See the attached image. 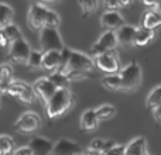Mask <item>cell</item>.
<instances>
[{
  "label": "cell",
  "instance_id": "cell-1",
  "mask_svg": "<svg viewBox=\"0 0 161 155\" xmlns=\"http://www.w3.org/2000/svg\"><path fill=\"white\" fill-rule=\"evenodd\" d=\"M74 106V97L69 88H58L55 93L50 97L45 103L47 116L50 119H58L62 114H65L68 110H71Z\"/></svg>",
  "mask_w": 161,
  "mask_h": 155
},
{
  "label": "cell",
  "instance_id": "cell-2",
  "mask_svg": "<svg viewBox=\"0 0 161 155\" xmlns=\"http://www.w3.org/2000/svg\"><path fill=\"white\" fill-rule=\"evenodd\" d=\"M4 93L16 97V99H19L20 102L25 103V104L34 103V99L37 97L33 86L28 85V83L24 82V80H16V79H13L7 86H6Z\"/></svg>",
  "mask_w": 161,
  "mask_h": 155
},
{
  "label": "cell",
  "instance_id": "cell-3",
  "mask_svg": "<svg viewBox=\"0 0 161 155\" xmlns=\"http://www.w3.org/2000/svg\"><path fill=\"white\" fill-rule=\"evenodd\" d=\"M119 73L122 78V90L133 92L139 88L140 82H142V68L136 61L122 68Z\"/></svg>",
  "mask_w": 161,
  "mask_h": 155
},
{
  "label": "cell",
  "instance_id": "cell-4",
  "mask_svg": "<svg viewBox=\"0 0 161 155\" xmlns=\"http://www.w3.org/2000/svg\"><path fill=\"white\" fill-rule=\"evenodd\" d=\"M31 51L33 50H31L28 41L21 35L17 40H14L13 42H10L8 61L13 62V64H19V65H27V61H28V58H30Z\"/></svg>",
  "mask_w": 161,
  "mask_h": 155
},
{
  "label": "cell",
  "instance_id": "cell-5",
  "mask_svg": "<svg viewBox=\"0 0 161 155\" xmlns=\"http://www.w3.org/2000/svg\"><path fill=\"white\" fill-rule=\"evenodd\" d=\"M48 11H50V8L45 6L44 2L34 0V2L30 4L28 14H27L28 27H31L33 30H41L42 27H45Z\"/></svg>",
  "mask_w": 161,
  "mask_h": 155
},
{
  "label": "cell",
  "instance_id": "cell-6",
  "mask_svg": "<svg viewBox=\"0 0 161 155\" xmlns=\"http://www.w3.org/2000/svg\"><path fill=\"white\" fill-rule=\"evenodd\" d=\"M40 47L42 51H61L65 47L57 27H42L40 30Z\"/></svg>",
  "mask_w": 161,
  "mask_h": 155
},
{
  "label": "cell",
  "instance_id": "cell-7",
  "mask_svg": "<svg viewBox=\"0 0 161 155\" xmlns=\"http://www.w3.org/2000/svg\"><path fill=\"white\" fill-rule=\"evenodd\" d=\"M93 61L96 68H99L105 73H116L122 69L116 50H108L106 52L100 54V55L93 56Z\"/></svg>",
  "mask_w": 161,
  "mask_h": 155
},
{
  "label": "cell",
  "instance_id": "cell-8",
  "mask_svg": "<svg viewBox=\"0 0 161 155\" xmlns=\"http://www.w3.org/2000/svg\"><path fill=\"white\" fill-rule=\"evenodd\" d=\"M41 126V119L34 111H25L17 119L14 130L19 133H36Z\"/></svg>",
  "mask_w": 161,
  "mask_h": 155
},
{
  "label": "cell",
  "instance_id": "cell-9",
  "mask_svg": "<svg viewBox=\"0 0 161 155\" xmlns=\"http://www.w3.org/2000/svg\"><path fill=\"white\" fill-rule=\"evenodd\" d=\"M95 67H96V65H95L93 56L86 55V54L82 52V51L72 50L69 62H68V67H67L65 71H68V69H80V71H88V72H91Z\"/></svg>",
  "mask_w": 161,
  "mask_h": 155
},
{
  "label": "cell",
  "instance_id": "cell-10",
  "mask_svg": "<svg viewBox=\"0 0 161 155\" xmlns=\"http://www.w3.org/2000/svg\"><path fill=\"white\" fill-rule=\"evenodd\" d=\"M33 89H34V92H36V96L38 97L42 103H47L58 88L54 85V82L50 78L45 76V78L37 79L36 82L33 83Z\"/></svg>",
  "mask_w": 161,
  "mask_h": 155
},
{
  "label": "cell",
  "instance_id": "cell-11",
  "mask_svg": "<svg viewBox=\"0 0 161 155\" xmlns=\"http://www.w3.org/2000/svg\"><path fill=\"white\" fill-rule=\"evenodd\" d=\"M85 150L80 148L78 142L72 141L69 138H61L54 144L53 154L55 155H75V154H83Z\"/></svg>",
  "mask_w": 161,
  "mask_h": 155
},
{
  "label": "cell",
  "instance_id": "cell-12",
  "mask_svg": "<svg viewBox=\"0 0 161 155\" xmlns=\"http://www.w3.org/2000/svg\"><path fill=\"white\" fill-rule=\"evenodd\" d=\"M123 24H126L125 19L117 10H106L100 16V25L105 30H117Z\"/></svg>",
  "mask_w": 161,
  "mask_h": 155
},
{
  "label": "cell",
  "instance_id": "cell-13",
  "mask_svg": "<svg viewBox=\"0 0 161 155\" xmlns=\"http://www.w3.org/2000/svg\"><path fill=\"white\" fill-rule=\"evenodd\" d=\"M28 145L33 148L34 154H38V155L53 154V150H54V142L51 141V140L45 138V137H41V136H34L33 138L30 140Z\"/></svg>",
  "mask_w": 161,
  "mask_h": 155
},
{
  "label": "cell",
  "instance_id": "cell-14",
  "mask_svg": "<svg viewBox=\"0 0 161 155\" xmlns=\"http://www.w3.org/2000/svg\"><path fill=\"white\" fill-rule=\"evenodd\" d=\"M136 31H137V27L130 24H123L120 28H117L116 34H117V40H119V45H122V47L134 45Z\"/></svg>",
  "mask_w": 161,
  "mask_h": 155
},
{
  "label": "cell",
  "instance_id": "cell-15",
  "mask_svg": "<svg viewBox=\"0 0 161 155\" xmlns=\"http://www.w3.org/2000/svg\"><path fill=\"white\" fill-rule=\"evenodd\" d=\"M61 65V51L51 50L44 51V56H42V69L45 71H55Z\"/></svg>",
  "mask_w": 161,
  "mask_h": 155
},
{
  "label": "cell",
  "instance_id": "cell-16",
  "mask_svg": "<svg viewBox=\"0 0 161 155\" xmlns=\"http://www.w3.org/2000/svg\"><path fill=\"white\" fill-rule=\"evenodd\" d=\"M99 121L100 120L96 114V110L95 109H88L80 116V128L83 131H92L97 127Z\"/></svg>",
  "mask_w": 161,
  "mask_h": 155
},
{
  "label": "cell",
  "instance_id": "cell-17",
  "mask_svg": "<svg viewBox=\"0 0 161 155\" xmlns=\"http://www.w3.org/2000/svg\"><path fill=\"white\" fill-rule=\"evenodd\" d=\"M147 152V140L144 137H136L126 145L125 155H146Z\"/></svg>",
  "mask_w": 161,
  "mask_h": 155
},
{
  "label": "cell",
  "instance_id": "cell-18",
  "mask_svg": "<svg viewBox=\"0 0 161 155\" xmlns=\"http://www.w3.org/2000/svg\"><path fill=\"white\" fill-rule=\"evenodd\" d=\"M142 25H146L148 28H154L161 25V11L157 10L156 7H150L142 17Z\"/></svg>",
  "mask_w": 161,
  "mask_h": 155
},
{
  "label": "cell",
  "instance_id": "cell-19",
  "mask_svg": "<svg viewBox=\"0 0 161 155\" xmlns=\"http://www.w3.org/2000/svg\"><path fill=\"white\" fill-rule=\"evenodd\" d=\"M156 33H154V28H148L146 25H140L137 27L136 31V38H134V45L136 47H144L147 45L151 40L154 38Z\"/></svg>",
  "mask_w": 161,
  "mask_h": 155
},
{
  "label": "cell",
  "instance_id": "cell-20",
  "mask_svg": "<svg viewBox=\"0 0 161 155\" xmlns=\"http://www.w3.org/2000/svg\"><path fill=\"white\" fill-rule=\"evenodd\" d=\"M100 85L108 90H120L122 89V78L120 73H106V76H103L100 79Z\"/></svg>",
  "mask_w": 161,
  "mask_h": 155
},
{
  "label": "cell",
  "instance_id": "cell-21",
  "mask_svg": "<svg viewBox=\"0 0 161 155\" xmlns=\"http://www.w3.org/2000/svg\"><path fill=\"white\" fill-rule=\"evenodd\" d=\"M97 41L100 44H103L108 50H116V47L119 45V40H117L116 30H106L102 35L99 37Z\"/></svg>",
  "mask_w": 161,
  "mask_h": 155
},
{
  "label": "cell",
  "instance_id": "cell-22",
  "mask_svg": "<svg viewBox=\"0 0 161 155\" xmlns=\"http://www.w3.org/2000/svg\"><path fill=\"white\" fill-rule=\"evenodd\" d=\"M48 78L53 80L54 85H55L57 88H69L71 82H72V80L68 78L67 72H65V71H62V69L53 71V73H51Z\"/></svg>",
  "mask_w": 161,
  "mask_h": 155
},
{
  "label": "cell",
  "instance_id": "cell-23",
  "mask_svg": "<svg viewBox=\"0 0 161 155\" xmlns=\"http://www.w3.org/2000/svg\"><path fill=\"white\" fill-rule=\"evenodd\" d=\"M14 17V10L7 3H0V28L10 24Z\"/></svg>",
  "mask_w": 161,
  "mask_h": 155
},
{
  "label": "cell",
  "instance_id": "cell-24",
  "mask_svg": "<svg viewBox=\"0 0 161 155\" xmlns=\"http://www.w3.org/2000/svg\"><path fill=\"white\" fill-rule=\"evenodd\" d=\"M42 56H44V51L42 50H33L30 54V58L27 61V67L30 69H41L42 68Z\"/></svg>",
  "mask_w": 161,
  "mask_h": 155
},
{
  "label": "cell",
  "instance_id": "cell-25",
  "mask_svg": "<svg viewBox=\"0 0 161 155\" xmlns=\"http://www.w3.org/2000/svg\"><path fill=\"white\" fill-rule=\"evenodd\" d=\"M13 68L10 64H2L0 65V85L4 92V88L13 80Z\"/></svg>",
  "mask_w": 161,
  "mask_h": 155
},
{
  "label": "cell",
  "instance_id": "cell-26",
  "mask_svg": "<svg viewBox=\"0 0 161 155\" xmlns=\"http://www.w3.org/2000/svg\"><path fill=\"white\" fill-rule=\"evenodd\" d=\"M147 107L153 110L154 107H157L158 104H161V85L154 88L153 90L150 92V94L147 96Z\"/></svg>",
  "mask_w": 161,
  "mask_h": 155
},
{
  "label": "cell",
  "instance_id": "cell-27",
  "mask_svg": "<svg viewBox=\"0 0 161 155\" xmlns=\"http://www.w3.org/2000/svg\"><path fill=\"white\" fill-rule=\"evenodd\" d=\"M95 110H96V114H97V117H99L100 121L112 119V117L116 114V109H114V106H110V104H103V106H100V107L95 109Z\"/></svg>",
  "mask_w": 161,
  "mask_h": 155
},
{
  "label": "cell",
  "instance_id": "cell-28",
  "mask_svg": "<svg viewBox=\"0 0 161 155\" xmlns=\"http://www.w3.org/2000/svg\"><path fill=\"white\" fill-rule=\"evenodd\" d=\"M79 7L82 10L83 17H88L93 14L97 8V0H78Z\"/></svg>",
  "mask_w": 161,
  "mask_h": 155
},
{
  "label": "cell",
  "instance_id": "cell-29",
  "mask_svg": "<svg viewBox=\"0 0 161 155\" xmlns=\"http://www.w3.org/2000/svg\"><path fill=\"white\" fill-rule=\"evenodd\" d=\"M3 33H4L6 38H7L8 42H13L14 40H17L19 37H21V33H20V28L17 27L16 24H13V23H10V24H7L6 27L2 28Z\"/></svg>",
  "mask_w": 161,
  "mask_h": 155
},
{
  "label": "cell",
  "instance_id": "cell-30",
  "mask_svg": "<svg viewBox=\"0 0 161 155\" xmlns=\"http://www.w3.org/2000/svg\"><path fill=\"white\" fill-rule=\"evenodd\" d=\"M0 148L3 154L14 152V140L10 136H0Z\"/></svg>",
  "mask_w": 161,
  "mask_h": 155
},
{
  "label": "cell",
  "instance_id": "cell-31",
  "mask_svg": "<svg viewBox=\"0 0 161 155\" xmlns=\"http://www.w3.org/2000/svg\"><path fill=\"white\" fill-rule=\"evenodd\" d=\"M105 141L106 140L103 138H95L91 141V144H89L88 150H86V152H91V154H102L103 152V147H105Z\"/></svg>",
  "mask_w": 161,
  "mask_h": 155
},
{
  "label": "cell",
  "instance_id": "cell-32",
  "mask_svg": "<svg viewBox=\"0 0 161 155\" xmlns=\"http://www.w3.org/2000/svg\"><path fill=\"white\" fill-rule=\"evenodd\" d=\"M59 23H61V19H59V14L57 11L51 10L48 11V16H47V21H45V27H57L58 28Z\"/></svg>",
  "mask_w": 161,
  "mask_h": 155
},
{
  "label": "cell",
  "instance_id": "cell-33",
  "mask_svg": "<svg viewBox=\"0 0 161 155\" xmlns=\"http://www.w3.org/2000/svg\"><path fill=\"white\" fill-rule=\"evenodd\" d=\"M71 54H72V50L69 47H64L61 50V65H59L58 69H62L65 71L68 67V62H69V58H71Z\"/></svg>",
  "mask_w": 161,
  "mask_h": 155
},
{
  "label": "cell",
  "instance_id": "cell-34",
  "mask_svg": "<svg viewBox=\"0 0 161 155\" xmlns=\"http://www.w3.org/2000/svg\"><path fill=\"white\" fill-rule=\"evenodd\" d=\"M67 72L68 78H69L71 80H80V79H85V78H88V71H80V69H68L65 71Z\"/></svg>",
  "mask_w": 161,
  "mask_h": 155
},
{
  "label": "cell",
  "instance_id": "cell-35",
  "mask_svg": "<svg viewBox=\"0 0 161 155\" xmlns=\"http://www.w3.org/2000/svg\"><path fill=\"white\" fill-rule=\"evenodd\" d=\"M106 51H108V48L103 44H100L99 41H96L92 44L91 50H89V54H91V56H97V55H100V54L106 52Z\"/></svg>",
  "mask_w": 161,
  "mask_h": 155
},
{
  "label": "cell",
  "instance_id": "cell-36",
  "mask_svg": "<svg viewBox=\"0 0 161 155\" xmlns=\"http://www.w3.org/2000/svg\"><path fill=\"white\" fill-rule=\"evenodd\" d=\"M103 7L106 10H119L122 8L119 0H103Z\"/></svg>",
  "mask_w": 161,
  "mask_h": 155
},
{
  "label": "cell",
  "instance_id": "cell-37",
  "mask_svg": "<svg viewBox=\"0 0 161 155\" xmlns=\"http://www.w3.org/2000/svg\"><path fill=\"white\" fill-rule=\"evenodd\" d=\"M14 154L16 155H33L34 151L30 145H25V147H20L17 150H14Z\"/></svg>",
  "mask_w": 161,
  "mask_h": 155
},
{
  "label": "cell",
  "instance_id": "cell-38",
  "mask_svg": "<svg viewBox=\"0 0 161 155\" xmlns=\"http://www.w3.org/2000/svg\"><path fill=\"white\" fill-rule=\"evenodd\" d=\"M125 152H126V147H123V145H120V144H114L113 147L110 148V151H109L108 154L109 155H110V154H120V155H122Z\"/></svg>",
  "mask_w": 161,
  "mask_h": 155
},
{
  "label": "cell",
  "instance_id": "cell-39",
  "mask_svg": "<svg viewBox=\"0 0 161 155\" xmlns=\"http://www.w3.org/2000/svg\"><path fill=\"white\" fill-rule=\"evenodd\" d=\"M8 44H10V42L7 41V38H6V35H4V33H3V30L0 28V50L6 48Z\"/></svg>",
  "mask_w": 161,
  "mask_h": 155
},
{
  "label": "cell",
  "instance_id": "cell-40",
  "mask_svg": "<svg viewBox=\"0 0 161 155\" xmlns=\"http://www.w3.org/2000/svg\"><path fill=\"white\" fill-rule=\"evenodd\" d=\"M114 144H116V141H114V140H106V141H105V147H103V152H102V154H108L109 151H110V148L113 147Z\"/></svg>",
  "mask_w": 161,
  "mask_h": 155
},
{
  "label": "cell",
  "instance_id": "cell-41",
  "mask_svg": "<svg viewBox=\"0 0 161 155\" xmlns=\"http://www.w3.org/2000/svg\"><path fill=\"white\" fill-rule=\"evenodd\" d=\"M153 116H154V119H156V121L161 123V104H158L157 107L153 109Z\"/></svg>",
  "mask_w": 161,
  "mask_h": 155
},
{
  "label": "cell",
  "instance_id": "cell-42",
  "mask_svg": "<svg viewBox=\"0 0 161 155\" xmlns=\"http://www.w3.org/2000/svg\"><path fill=\"white\" fill-rule=\"evenodd\" d=\"M142 2H143V4L147 6V7H156L158 0H142Z\"/></svg>",
  "mask_w": 161,
  "mask_h": 155
},
{
  "label": "cell",
  "instance_id": "cell-43",
  "mask_svg": "<svg viewBox=\"0 0 161 155\" xmlns=\"http://www.w3.org/2000/svg\"><path fill=\"white\" fill-rule=\"evenodd\" d=\"M119 3L122 7H127V6H130L133 3V0H119Z\"/></svg>",
  "mask_w": 161,
  "mask_h": 155
},
{
  "label": "cell",
  "instance_id": "cell-44",
  "mask_svg": "<svg viewBox=\"0 0 161 155\" xmlns=\"http://www.w3.org/2000/svg\"><path fill=\"white\" fill-rule=\"evenodd\" d=\"M38 2H44V3H58L59 0H38Z\"/></svg>",
  "mask_w": 161,
  "mask_h": 155
},
{
  "label": "cell",
  "instance_id": "cell-45",
  "mask_svg": "<svg viewBox=\"0 0 161 155\" xmlns=\"http://www.w3.org/2000/svg\"><path fill=\"white\" fill-rule=\"evenodd\" d=\"M156 8H157V10H160V11H161V0H158V3H157Z\"/></svg>",
  "mask_w": 161,
  "mask_h": 155
},
{
  "label": "cell",
  "instance_id": "cell-46",
  "mask_svg": "<svg viewBox=\"0 0 161 155\" xmlns=\"http://www.w3.org/2000/svg\"><path fill=\"white\" fill-rule=\"evenodd\" d=\"M3 93H4V92H3V89H2V85H0V96H2Z\"/></svg>",
  "mask_w": 161,
  "mask_h": 155
},
{
  "label": "cell",
  "instance_id": "cell-47",
  "mask_svg": "<svg viewBox=\"0 0 161 155\" xmlns=\"http://www.w3.org/2000/svg\"><path fill=\"white\" fill-rule=\"evenodd\" d=\"M0 154H3V152H2V148H0Z\"/></svg>",
  "mask_w": 161,
  "mask_h": 155
}]
</instances>
